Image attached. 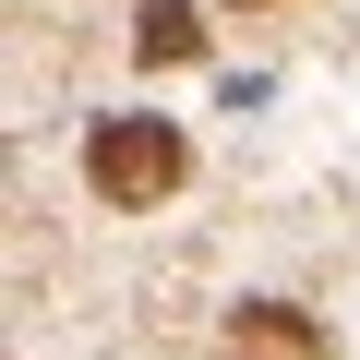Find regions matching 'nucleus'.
<instances>
[{"mask_svg":"<svg viewBox=\"0 0 360 360\" xmlns=\"http://www.w3.org/2000/svg\"><path fill=\"white\" fill-rule=\"evenodd\" d=\"M180 168H193L180 120H156V108H108V120H84V193H96V205L144 217V205L180 193Z\"/></svg>","mask_w":360,"mask_h":360,"instance_id":"f257e3e1","label":"nucleus"},{"mask_svg":"<svg viewBox=\"0 0 360 360\" xmlns=\"http://www.w3.org/2000/svg\"><path fill=\"white\" fill-rule=\"evenodd\" d=\"M229 348H240V360H324V324H312L300 300H240V312H229Z\"/></svg>","mask_w":360,"mask_h":360,"instance_id":"f03ea898","label":"nucleus"},{"mask_svg":"<svg viewBox=\"0 0 360 360\" xmlns=\"http://www.w3.org/2000/svg\"><path fill=\"white\" fill-rule=\"evenodd\" d=\"M132 60H144V72H168V60H205V13H193V0H144Z\"/></svg>","mask_w":360,"mask_h":360,"instance_id":"7ed1b4c3","label":"nucleus"},{"mask_svg":"<svg viewBox=\"0 0 360 360\" xmlns=\"http://www.w3.org/2000/svg\"><path fill=\"white\" fill-rule=\"evenodd\" d=\"M240 13H264V0H240Z\"/></svg>","mask_w":360,"mask_h":360,"instance_id":"20e7f679","label":"nucleus"}]
</instances>
